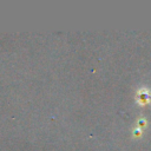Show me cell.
I'll return each instance as SVG.
<instances>
[{
  "label": "cell",
  "mask_w": 151,
  "mask_h": 151,
  "mask_svg": "<svg viewBox=\"0 0 151 151\" xmlns=\"http://www.w3.org/2000/svg\"><path fill=\"white\" fill-rule=\"evenodd\" d=\"M149 92L146 91V88H142L138 93V99H139V103H142V105L146 104L149 101Z\"/></svg>",
  "instance_id": "cell-1"
}]
</instances>
